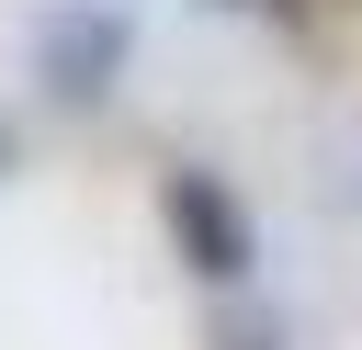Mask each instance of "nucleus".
<instances>
[{
    "instance_id": "obj_1",
    "label": "nucleus",
    "mask_w": 362,
    "mask_h": 350,
    "mask_svg": "<svg viewBox=\"0 0 362 350\" xmlns=\"http://www.w3.org/2000/svg\"><path fill=\"white\" fill-rule=\"evenodd\" d=\"M158 215H170V237H181V260L204 271V282H249L260 271V226H249V203L215 181V169H170L158 181Z\"/></svg>"
},
{
    "instance_id": "obj_2",
    "label": "nucleus",
    "mask_w": 362,
    "mask_h": 350,
    "mask_svg": "<svg viewBox=\"0 0 362 350\" xmlns=\"http://www.w3.org/2000/svg\"><path fill=\"white\" fill-rule=\"evenodd\" d=\"M124 45H136V23H124L113 0H79V11H57V23H45L34 68H45V90H57V102H102V90H113V68H124Z\"/></svg>"
},
{
    "instance_id": "obj_3",
    "label": "nucleus",
    "mask_w": 362,
    "mask_h": 350,
    "mask_svg": "<svg viewBox=\"0 0 362 350\" xmlns=\"http://www.w3.org/2000/svg\"><path fill=\"white\" fill-rule=\"evenodd\" d=\"M226 350H283V327L272 316H226Z\"/></svg>"
},
{
    "instance_id": "obj_4",
    "label": "nucleus",
    "mask_w": 362,
    "mask_h": 350,
    "mask_svg": "<svg viewBox=\"0 0 362 350\" xmlns=\"http://www.w3.org/2000/svg\"><path fill=\"white\" fill-rule=\"evenodd\" d=\"M0 169H11V124H0Z\"/></svg>"
},
{
    "instance_id": "obj_5",
    "label": "nucleus",
    "mask_w": 362,
    "mask_h": 350,
    "mask_svg": "<svg viewBox=\"0 0 362 350\" xmlns=\"http://www.w3.org/2000/svg\"><path fill=\"white\" fill-rule=\"evenodd\" d=\"M226 11H272V0H226Z\"/></svg>"
}]
</instances>
